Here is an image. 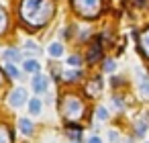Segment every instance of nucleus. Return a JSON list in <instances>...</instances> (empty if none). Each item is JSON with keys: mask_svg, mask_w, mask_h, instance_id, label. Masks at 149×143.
Instances as JSON below:
<instances>
[{"mask_svg": "<svg viewBox=\"0 0 149 143\" xmlns=\"http://www.w3.org/2000/svg\"><path fill=\"white\" fill-rule=\"evenodd\" d=\"M112 104H114L116 108H125V104H123V100H118V98H112Z\"/></svg>", "mask_w": 149, "mask_h": 143, "instance_id": "5701e85b", "label": "nucleus"}, {"mask_svg": "<svg viewBox=\"0 0 149 143\" xmlns=\"http://www.w3.org/2000/svg\"><path fill=\"white\" fill-rule=\"evenodd\" d=\"M139 76H141V80H139V90H141V94H149V80H147V76H145L143 72H139Z\"/></svg>", "mask_w": 149, "mask_h": 143, "instance_id": "f3484780", "label": "nucleus"}, {"mask_svg": "<svg viewBox=\"0 0 149 143\" xmlns=\"http://www.w3.org/2000/svg\"><path fill=\"white\" fill-rule=\"evenodd\" d=\"M4 72H6L10 78H19V76H21V72L17 70V66L10 63V61H4Z\"/></svg>", "mask_w": 149, "mask_h": 143, "instance_id": "dca6fc26", "label": "nucleus"}, {"mask_svg": "<svg viewBox=\"0 0 149 143\" xmlns=\"http://www.w3.org/2000/svg\"><path fill=\"white\" fill-rule=\"evenodd\" d=\"M104 72H108V74L114 72V61H112V59H106V61H104Z\"/></svg>", "mask_w": 149, "mask_h": 143, "instance_id": "4be33fe9", "label": "nucleus"}, {"mask_svg": "<svg viewBox=\"0 0 149 143\" xmlns=\"http://www.w3.org/2000/svg\"><path fill=\"white\" fill-rule=\"evenodd\" d=\"M19 129H21V133H23V135H27V137H29V135H33V129H35V127H33V123H31L29 119H25V116H23V119H19Z\"/></svg>", "mask_w": 149, "mask_h": 143, "instance_id": "1a4fd4ad", "label": "nucleus"}, {"mask_svg": "<svg viewBox=\"0 0 149 143\" xmlns=\"http://www.w3.org/2000/svg\"><path fill=\"white\" fill-rule=\"evenodd\" d=\"M8 102H10V106L21 108V106L27 102V90H25V88H15V90L10 92V96H8Z\"/></svg>", "mask_w": 149, "mask_h": 143, "instance_id": "20e7f679", "label": "nucleus"}, {"mask_svg": "<svg viewBox=\"0 0 149 143\" xmlns=\"http://www.w3.org/2000/svg\"><path fill=\"white\" fill-rule=\"evenodd\" d=\"M29 112L35 114V116L41 112V100H39V98H31V100H29Z\"/></svg>", "mask_w": 149, "mask_h": 143, "instance_id": "ddd939ff", "label": "nucleus"}, {"mask_svg": "<svg viewBox=\"0 0 149 143\" xmlns=\"http://www.w3.org/2000/svg\"><path fill=\"white\" fill-rule=\"evenodd\" d=\"M80 76H82V74H80L78 70H74V72H70V70H68V72L63 74V80H68V82H74V80H80Z\"/></svg>", "mask_w": 149, "mask_h": 143, "instance_id": "a211bd4d", "label": "nucleus"}, {"mask_svg": "<svg viewBox=\"0 0 149 143\" xmlns=\"http://www.w3.org/2000/svg\"><path fill=\"white\" fill-rule=\"evenodd\" d=\"M135 127H137V135H139V137H141V135H145V131H147V125H145L143 121H137V125H135Z\"/></svg>", "mask_w": 149, "mask_h": 143, "instance_id": "412c9836", "label": "nucleus"}, {"mask_svg": "<svg viewBox=\"0 0 149 143\" xmlns=\"http://www.w3.org/2000/svg\"><path fill=\"white\" fill-rule=\"evenodd\" d=\"M108 137H110V141H112V143H116V141H118V135H116L114 131H110V133H108Z\"/></svg>", "mask_w": 149, "mask_h": 143, "instance_id": "b1692460", "label": "nucleus"}, {"mask_svg": "<svg viewBox=\"0 0 149 143\" xmlns=\"http://www.w3.org/2000/svg\"><path fill=\"white\" fill-rule=\"evenodd\" d=\"M0 143H13V133L8 127H0Z\"/></svg>", "mask_w": 149, "mask_h": 143, "instance_id": "2eb2a0df", "label": "nucleus"}, {"mask_svg": "<svg viewBox=\"0 0 149 143\" xmlns=\"http://www.w3.org/2000/svg\"><path fill=\"white\" fill-rule=\"evenodd\" d=\"M27 49H31V51H35V49H37V45H35V43H27ZM37 51H39V49H37Z\"/></svg>", "mask_w": 149, "mask_h": 143, "instance_id": "393cba45", "label": "nucleus"}, {"mask_svg": "<svg viewBox=\"0 0 149 143\" xmlns=\"http://www.w3.org/2000/svg\"><path fill=\"white\" fill-rule=\"evenodd\" d=\"M2 57H4V61H10V63H15V61H21V59H23V53H21L19 49H6Z\"/></svg>", "mask_w": 149, "mask_h": 143, "instance_id": "6e6552de", "label": "nucleus"}, {"mask_svg": "<svg viewBox=\"0 0 149 143\" xmlns=\"http://www.w3.org/2000/svg\"><path fill=\"white\" fill-rule=\"evenodd\" d=\"M80 61H82V59H80V55H70V57H68V66L78 68V66H80Z\"/></svg>", "mask_w": 149, "mask_h": 143, "instance_id": "aec40b11", "label": "nucleus"}, {"mask_svg": "<svg viewBox=\"0 0 149 143\" xmlns=\"http://www.w3.org/2000/svg\"><path fill=\"white\" fill-rule=\"evenodd\" d=\"M145 2V0H135V4H143Z\"/></svg>", "mask_w": 149, "mask_h": 143, "instance_id": "bb28decb", "label": "nucleus"}, {"mask_svg": "<svg viewBox=\"0 0 149 143\" xmlns=\"http://www.w3.org/2000/svg\"><path fill=\"white\" fill-rule=\"evenodd\" d=\"M74 10L84 19H94L102 10V0H72Z\"/></svg>", "mask_w": 149, "mask_h": 143, "instance_id": "f03ea898", "label": "nucleus"}, {"mask_svg": "<svg viewBox=\"0 0 149 143\" xmlns=\"http://www.w3.org/2000/svg\"><path fill=\"white\" fill-rule=\"evenodd\" d=\"M139 47H141L143 55L149 59V29H147V31H143V33L139 35Z\"/></svg>", "mask_w": 149, "mask_h": 143, "instance_id": "0eeeda50", "label": "nucleus"}, {"mask_svg": "<svg viewBox=\"0 0 149 143\" xmlns=\"http://www.w3.org/2000/svg\"><path fill=\"white\" fill-rule=\"evenodd\" d=\"M100 51H102V47H100V39H96L94 45H92V49H90V53H88V61H96V59L100 57Z\"/></svg>", "mask_w": 149, "mask_h": 143, "instance_id": "9d476101", "label": "nucleus"}, {"mask_svg": "<svg viewBox=\"0 0 149 143\" xmlns=\"http://www.w3.org/2000/svg\"><path fill=\"white\" fill-rule=\"evenodd\" d=\"M49 55L51 57H61L63 55V45L61 43H51L49 45Z\"/></svg>", "mask_w": 149, "mask_h": 143, "instance_id": "f8f14e48", "label": "nucleus"}, {"mask_svg": "<svg viewBox=\"0 0 149 143\" xmlns=\"http://www.w3.org/2000/svg\"><path fill=\"white\" fill-rule=\"evenodd\" d=\"M19 10H21V19L29 27L37 29L49 23L55 10V2L53 0H23Z\"/></svg>", "mask_w": 149, "mask_h": 143, "instance_id": "f257e3e1", "label": "nucleus"}, {"mask_svg": "<svg viewBox=\"0 0 149 143\" xmlns=\"http://www.w3.org/2000/svg\"><path fill=\"white\" fill-rule=\"evenodd\" d=\"M31 86H33V90H35L37 94H41V92L47 90V78L41 76V74H35L33 80H31Z\"/></svg>", "mask_w": 149, "mask_h": 143, "instance_id": "39448f33", "label": "nucleus"}, {"mask_svg": "<svg viewBox=\"0 0 149 143\" xmlns=\"http://www.w3.org/2000/svg\"><path fill=\"white\" fill-rule=\"evenodd\" d=\"M25 70H27V72H31V74H39L41 63H39L37 59H27V61H25Z\"/></svg>", "mask_w": 149, "mask_h": 143, "instance_id": "9b49d317", "label": "nucleus"}, {"mask_svg": "<svg viewBox=\"0 0 149 143\" xmlns=\"http://www.w3.org/2000/svg\"><path fill=\"white\" fill-rule=\"evenodd\" d=\"M6 29H8V17H6V10L0 6V35L6 33Z\"/></svg>", "mask_w": 149, "mask_h": 143, "instance_id": "4468645a", "label": "nucleus"}, {"mask_svg": "<svg viewBox=\"0 0 149 143\" xmlns=\"http://www.w3.org/2000/svg\"><path fill=\"white\" fill-rule=\"evenodd\" d=\"M61 112H63L65 119L76 121V119L82 116V112H84V104H82V100H80L78 96H74V94H65L63 100H61Z\"/></svg>", "mask_w": 149, "mask_h": 143, "instance_id": "7ed1b4c3", "label": "nucleus"}, {"mask_svg": "<svg viewBox=\"0 0 149 143\" xmlns=\"http://www.w3.org/2000/svg\"><path fill=\"white\" fill-rule=\"evenodd\" d=\"M2 80H4V78H2V70H0V82H2Z\"/></svg>", "mask_w": 149, "mask_h": 143, "instance_id": "cd10ccee", "label": "nucleus"}, {"mask_svg": "<svg viewBox=\"0 0 149 143\" xmlns=\"http://www.w3.org/2000/svg\"><path fill=\"white\" fill-rule=\"evenodd\" d=\"M96 119H98V121H106V119H108V110H106L104 106H100V108L96 110Z\"/></svg>", "mask_w": 149, "mask_h": 143, "instance_id": "6ab92c4d", "label": "nucleus"}, {"mask_svg": "<svg viewBox=\"0 0 149 143\" xmlns=\"http://www.w3.org/2000/svg\"><path fill=\"white\" fill-rule=\"evenodd\" d=\"M102 80L100 78H94V80H90V84L86 86V92H88V96H98L100 92H102Z\"/></svg>", "mask_w": 149, "mask_h": 143, "instance_id": "423d86ee", "label": "nucleus"}, {"mask_svg": "<svg viewBox=\"0 0 149 143\" xmlns=\"http://www.w3.org/2000/svg\"><path fill=\"white\" fill-rule=\"evenodd\" d=\"M147 4H149V2H147Z\"/></svg>", "mask_w": 149, "mask_h": 143, "instance_id": "c85d7f7f", "label": "nucleus"}, {"mask_svg": "<svg viewBox=\"0 0 149 143\" xmlns=\"http://www.w3.org/2000/svg\"><path fill=\"white\" fill-rule=\"evenodd\" d=\"M88 143H102V141H100L98 137H90V139H88Z\"/></svg>", "mask_w": 149, "mask_h": 143, "instance_id": "a878e982", "label": "nucleus"}]
</instances>
